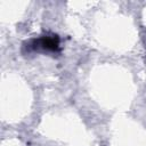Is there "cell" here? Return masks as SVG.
I'll list each match as a JSON object with an SVG mask.
<instances>
[{
	"instance_id": "obj_1",
	"label": "cell",
	"mask_w": 146,
	"mask_h": 146,
	"mask_svg": "<svg viewBox=\"0 0 146 146\" xmlns=\"http://www.w3.org/2000/svg\"><path fill=\"white\" fill-rule=\"evenodd\" d=\"M29 47L33 50L42 49L43 51L57 52L59 51V38L56 34H46L29 42Z\"/></svg>"
}]
</instances>
